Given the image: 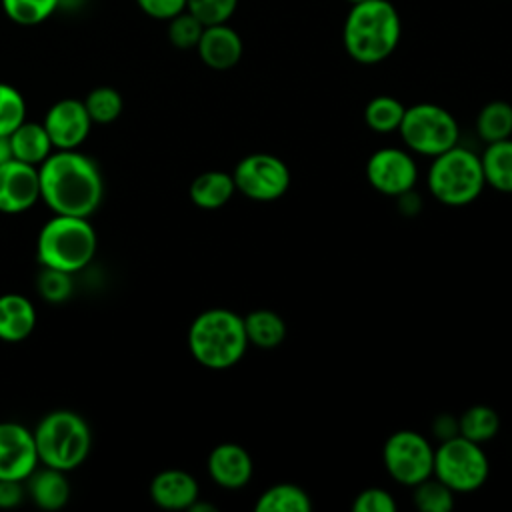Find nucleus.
Here are the masks:
<instances>
[{"label":"nucleus","instance_id":"obj_13","mask_svg":"<svg viewBox=\"0 0 512 512\" xmlns=\"http://www.w3.org/2000/svg\"><path fill=\"white\" fill-rule=\"evenodd\" d=\"M42 124L54 150H76L88 138L92 120L82 100L62 98L48 108Z\"/></svg>","mask_w":512,"mask_h":512},{"label":"nucleus","instance_id":"obj_28","mask_svg":"<svg viewBox=\"0 0 512 512\" xmlns=\"http://www.w3.org/2000/svg\"><path fill=\"white\" fill-rule=\"evenodd\" d=\"M412 488V500L420 512H450L454 508L456 492L436 476H430Z\"/></svg>","mask_w":512,"mask_h":512},{"label":"nucleus","instance_id":"obj_7","mask_svg":"<svg viewBox=\"0 0 512 512\" xmlns=\"http://www.w3.org/2000/svg\"><path fill=\"white\" fill-rule=\"evenodd\" d=\"M398 132L408 150L428 158L446 152L460 140L458 120L452 112L432 102L408 106Z\"/></svg>","mask_w":512,"mask_h":512},{"label":"nucleus","instance_id":"obj_8","mask_svg":"<svg viewBox=\"0 0 512 512\" xmlns=\"http://www.w3.org/2000/svg\"><path fill=\"white\" fill-rule=\"evenodd\" d=\"M490 474V462L482 444L464 436H454L440 442L434 450V472L438 480L450 486L456 494H466L482 488Z\"/></svg>","mask_w":512,"mask_h":512},{"label":"nucleus","instance_id":"obj_32","mask_svg":"<svg viewBox=\"0 0 512 512\" xmlns=\"http://www.w3.org/2000/svg\"><path fill=\"white\" fill-rule=\"evenodd\" d=\"M202 32H204V24L188 10H182L180 14L168 20V40L172 42V46L180 50L196 48Z\"/></svg>","mask_w":512,"mask_h":512},{"label":"nucleus","instance_id":"obj_5","mask_svg":"<svg viewBox=\"0 0 512 512\" xmlns=\"http://www.w3.org/2000/svg\"><path fill=\"white\" fill-rule=\"evenodd\" d=\"M38 462L62 472L78 468L90 454L92 432L88 422L72 410H52L32 430Z\"/></svg>","mask_w":512,"mask_h":512},{"label":"nucleus","instance_id":"obj_31","mask_svg":"<svg viewBox=\"0 0 512 512\" xmlns=\"http://www.w3.org/2000/svg\"><path fill=\"white\" fill-rule=\"evenodd\" d=\"M26 120V102L18 88L0 82V136H10Z\"/></svg>","mask_w":512,"mask_h":512},{"label":"nucleus","instance_id":"obj_35","mask_svg":"<svg viewBox=\"0 0 512 512\" xmlns=\"http://www.w3.org/2000/svg\"><path fill=\"white\" fill-rule=\"evenodd\" d=\"M352 510L354 512H396V500L388 490L380 486H372V488L360 490L354 496Z\"/></svg>","mask_w":512,"mask_h":512},{"label":"nucleus","instance_id":"obj_34","mask_svg":"<svg viewBox=\"0 0 512 512\" xmlns=\"http://www.w3.org/2000/svg\"><path fill=\"white\" fill-rule=\"evenodd\" d=\"M238 0H186V10L192 12L204 26L224 24L234 14Z\"/></svg>","mask_w":512,"mask_h":512},{"label":"nucleus","instance_id":"obj_3","mask_svg":"<svg viewBox=\"0 0 512 512\" xmlns=\"http://www.w3.org/2000/svg\"><path fill=\"white\" fill-rule=\"evenodd\" d=\"M248 348L244 318L228 308L200 312L188 328V350L192 358L210 370L236 366Z\"/></svg>","mask_w":512,"mask_h":512},{"label":"nucleus","instance_id":"obj_42","mask_svg":"<svg viewBox=\"0 0 512 512\" xmlns=\"http://www.w3.org/2000/svg\"><path fill=\"white\" fill-rule=\"evenodd\" d=\"M350 4H358V2H364V0H348Z\"/></svg>","mask_w":512,"mask_h":512},{"label":"nucleus","instance_id":"obj_16","mask_svg":"<svg viewBox=\"0 0 512 512\" xmlns=\"http://www.w3.org/2000/svg\"><path fill=\"white\" fill-rule=\"evenodd\" d=\"M150 498L162 510H190L200 498L196 478L180 468H166L150 480Z\"/></svg>","mask_w":512,"mask_h":512},{"label":"nucleus","instance_id":"obj_9","mask_svg":"<svg viewBox=\"0 0 512 512\" xmlns=\"http://www.w3.org/2000/svg\"><path fill=\"white\" fill-rule=\"evenodd\" d=\"M382 462L392 480L412 488L432 476L434 448L416 430H396L384 442Z\"/></svg>","mask_w":512,"mask_h":512},{"label":"nucleus","instance_id":"obj_27","mask_svg":"<svg viewBox=\"0 0 512 512\" xmlns=\"http://www.w3.org/2000/svg\"><path fill=\"white\" fill-rule=\"evenodd\" d=\"M406 106L394 96H376L364 108V122L376 134H390L400 128Z\"/></svg>","mask_w":512,"mask_h":512},{"label":"nucleus","instance_id":"obj_17","mask_svg":"<svg viewBox=\"0 0 512 512\" xmlns=\"http://www.w3.org/2000/svg\"><path fill=\"white\" fill-rule=\"evenodd\" d=\"M200 60L212 70H228L242 58V38L238 32L224 24L204 26L200 42L196 46Z\"/></svg>","mask_w":512,"mask_h":512},{"label":"nucleus","instance_id":"obj_37","mask_svg":"<svg viewBox=\"0 0 512 512\" xmlns=\"http://www.w3.org/2000/svg\"><path fill=\"white\" fill-rule=\"evenodd\" d=\"M430 428H432L434 438H438L440 442L450 440V438H454V436L460 434V432H458V416H454V414H450V412H440V414H436Z\"/></svg>","mask_w":512,"mask_h":512},{"label":"nucleus","instance_id":"obj_18","mask_svg":"<svg viewBox=\"0 0 512 512\" xmlns=\"http://www.w3.org/2000/svg\"><path fill=\"white\" fill-rule=\"evenodd\" d=\"M36 328V308L24 296L8 292L0 296V340L2 342H22Z\"/></svg>","mask_w":512,"mask_h":512},{"label":"nucleus","instance_id":"obj_39","mask_svg":"<svg viewBox=\"0 0 512 512\" xmlns=\"http://www.w3.org/2000/svg\"><path fill=\"white\" fill-rule=\"evenodd\" d=\"M396 200H398V208H400L402 214L414 216V214L420 212V196L414 192V188L396 196Z\"/></svg>","mask_w":512,"mask_h":512},{"label":"nucleus","instance_id":"obj_41","mask_svg":"<svg viewBox=\"0 0 512 512\" xmlns=\"http://www.w3.org/2000/svg\"><path fill=\"white\" fill-rule=\"evenodd\" d=\"M190 512H216V508L212 504H206V502H200V498L190 506Z\"/></svg>","mask_w":512,"mask_h":512},{"label":"nucleus","instance_id":"obj_10","mask_svg":"<svg viewBox=\"0 0 512 512\" xmlns=\"http://www.w3.org/2000/svg\"><path fill=\"white\" fill-rule=\"evenodd\" d=\"M236 192L256 202H274L290 188V168L286 162L268 152L244 156L234 172Z\"/></svg>","mask_w":512,"mask_h":512},{"label":"nucleus","instance_id":"obj_1","mask_svg":"<svg viewBox=\"0 0 512 512\" xmlns=\"http://www.w3.org/2000/svg\"><path fill=\"white\" fill-rule=\"evenodd\" d=\"M40 200L54 212L90 218L104 196L102 174L92 158L76 150H54L40 166Z\"/></svg>","mask_w":512,"mask_h":512},{"label":"nucleus","instance_id":"obj_26","mask_svg":"<svg viewBox=\"0 0 512 512\" xmlns=\"http://www.w3.org/2000/svg\"><path fill=\"white\" fill-rule=\"evenodd\" d=\"M478 136L490 144L512 136V104L504 100H492L478 112L476 118Z\"/></svg>","mask_w":512,"mask_h":512},{"label":"nucleus","instance_id":"obj_40","mask_svg":"<svg viewBox=\"0 0 512 512\" xmlns=\"http://www.w3.org/2000/svg\"><path fill=\"white\" fill-rule=\"evenodd\" d=\"M12 146H10V138L8 136H0V164L12 160Z\"/></svg>","mask_w":512,"mask_h":512},{"label":"nucleus","instance_id":"obj_6","mask_svg":"<svg viewBox=\"0 0 512 512\" xmlns=\"http://www.w3.org/2000/svg\"><path fill=\"white\" fill-rule=\"evenodd\" d=\"M428 192L446 206H466L474 202L484 186L480 156L466 146H452L432 158L426 174Z\"/></svg>","mask_w":512,"mask_h":512},{"label":"nucleus","instance_id":"obj_4","mask_svg":"<svg viewBox=\"0 0 512 512\" xmlns=\"http://www.w3.org/2000/svg\"><path fill=\"white\" fill-rule=\"evenodd\" d=\"M98 238L88 218L54 214L38 232L36 256L40 266L68 274L80 272L96 256Z\"/></svg>","mask_w":512,"mask_h":512},{"label":"nucleus","instance_id":"obj_14","mask_svg":"<svg viewBox=\"0 0 512 512\" xmlns=\"http://www.w3.org/2000/svg\"><path fill=\"white\" fill-rule=\"evenodd\" d=\"M40 200L38 166L16 158L0 164V212L22 214Z\"/></svg>","mask_w":512,"mask_h":512},{"label":"nucleus","instance_id":"obj_36","mask_svg":"<svg viewBox=\"0 0 512 512\" xmlns=\"http://www.w3.org/2000/svg\"><path fill=\"white\" fill-rule=\"evenodd\" d=\"M138 8L156 20H170L186 10V0H136Z\"/></svg>","mask_w":512,"mask_h":512},{"label":"nucleus","instance_id":"obj_11","mask_svg":"<svg viewBox=\"0 0 512 512\" xmlns=\"http://www.w3.org/2000/svg\"><path fill=\"white\" fill-rule=\"evenodd\" d=\"M366 178L376 192L396 198L416 186L418 166L408 150L388 146L370 154Z\"/></svg>","mask_w":512,"mask_h":512},{"label":"nucleus","instance_id":"obj_12","mask_svg":"<svg viewBox=\"0 0 512 512\" xmlns=\"http://www.w3.org/2000/svg\"><path fill=\"white\" fill-rule=\"evenodd\" d=\"M38 464L32 430L18 422H0V480L24 482Z\"/></svg>","mask_w":512,"mask_h":512},{"label":"nucleus","instance_id":"obj_22","mask_svg":"<svg viewBox=\"0 0 512 512\" xmlns=\"http://www.w3.org/2000/svg\"><path fill=\"white\" fill-rule=\"evenodd\" d=\"M244 318V330L248 344H254L256 348H276L286 338V322L284 318L268 308H256L248 312Z\"/></svg>","mask_w":512,"mask_h":512},{"label":"nucleus","instance_id":"obj_15","mask_svg":"<svg viewBox=\"0 0 512 512\" xmlns=\"http://www.w3.org/2000/svg\"><path fill=\"white\" fill-rule=\"evenodd\" d=\"M206 468L212 482L226 490L244 488L254 474L250 452L236 442H222L214 446L208 454Z\"/></svg>","mask_w":512,"mask_h":512},{"label":"nucleus","instance_id":"obj_19","mask_svg":"<svg viewBox=\"0 0 512 512\" xmlns=\"http://www.w3.org/2000/svg\"><path fill=\"white\" fill-rule=\"evenodd\" d=\"M28 496L40 510L56 512L66 506L70 498V484L66 480V472L44 466L36 468L28 478Z\"/></svg>","mask_w":512,"mask_h":512},{"label":"nucleus","instance_id":"obj_38","mask_svg":"<svg viewBox=\"0 0 512 512\" xmlns=\"http://www.w3.org/2000/svg\"><path fill=\"white\" fill-rule=\"evenodd\" d=\"M24 500V486L20 480H0V508L8 510Z\"/></svg>","mask_w":512,"mask_h":512},{"label":"nucleus","instance_id":"obj_29","mask_svg":"<svg viewBox=\"0 0 512 512\" xmlns=\"http://www.w3.org/2000/svg\"><path fill=\"white\" fill-rule=\"evenodd\" d=\"M82 102L92 124H110L122 114L124 108L120 92L112 86H98L90 90Z\"/></svg>","mask_w":512,"mask_h":512},{"label":"nucleus","instance_id":"obj_21","mask_svg":"<svg viewBox=\"0 0 512 512\" xmlns=\"http://www.w3.org/2000/svg\"><path fill=\"white\" fill-rule=\"evenodd\" d=\"M8 138L12 146V156L32 166H40L54 152L44 124L38 122L24 120Z\"/></svg>","mask_w":512,"mask_h":512},{"label":"nucleus","instance_id":"obj_20","mask_svg":"<svg viewBox=\"0 0 512 512\" xmlns=\"http://www.w3.org/2000/svg\"><path fill=\"white\" fill-rule=\"evenodd\" d=\"M190 200L202 210H216L230 202L236 192L232 174L224 170H208L198 174L190 184Z\"/></svg>","mask_w":512,"mask_h":512},{"label":"nucleus","instance_id":"obj_33","mask_svg":"<svg viewBox=\"0 0 512 512\" xmlns=\"http://www.w3.org/2000/svg\"><path fill=\"white\" fill-rule=\"evenodd\" d=\"M36 290L42 296V300L60 304L68 300L72 294V274L42 266V270L36 276Z\"/></svg>","mask_w":512,"mask_h":512},{"label":"nucleus","instance_id":"obj_2","mask_svg":"<svg viewBox=\"0 0 512 512\" xmlns=\"http://www.w3.org/2000/svg\"><path fill=\"white\" fill-rule=\"evenodd\" d=\"M400 16L388 0H364L352 4L342 30L348 56L360 64L386 60L400 42Z\"/></svg>","mask_w":512,"mask_h":512},{"label":"nucleus","instance_id":"obj_25","mask_svg":"<svg viewBox=\"0 0 512 512\" xmlns=\"http://www.w3.org/2000/svg\"><path fill=\"white\" fill-rule=\"evenodd\" d=\"M498 430H500V416L488 404H474L458 416L460 436L472 442L484 444L492 440L498 434Z\"/></svg>","mask_w":512,"mask_h":512},{"label":"nucleus","instance_id":"obj_24","mask_svg":"<svg viewBox=\"0 0 512 512\" xmlns=\"http://www.w3.org/2000/svg\"><path fill=\"white\" fill-rule=\"evenodd\" d=\"M256 512H308L312 510V500L304 488L290 482H280L266 488L256 504Z\"/></svg>","mask_w":512,"mask_h":512},{"label":"nucleus","instance_id":"obj_30","mask_svg":"<svg viewBox=\"0 0 512 512\" xmlns=\"http://www.w3.org/2000/svg\"><path fill=\"white\" fill-rule=\"evenodd\" d=\"M4 14L20 26H36L54 14L60 0H0Z\"/></svg>","mask_w":512,"mask_h":512},{"label":"nucleus","instance_id":"obj_23","mask_svg":"<svg viewBox=\"0 0 512 512\" xmlns=\"http://www.w3.org/2000/svg\"><path fill=\"white\" fill-rule=\"evenodd\" d=\"M480 162L486 184L498 192L512 194V138L490 142Z\"/></svg>","mask_w":512,"mask_h":512}]
</instances>
